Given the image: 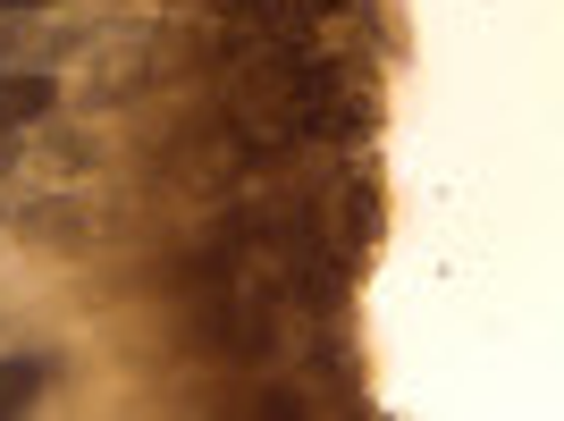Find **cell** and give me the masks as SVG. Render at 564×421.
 Listing matches in <instances>:
<instances>
[{
	"label": "cell",
	"mask_w": 564,
	"mask_h": 421,
	"mask_svg": "<svg viewBox=\"0 0 564 421\" xmlns=\"http://www.w3.org/2000/svg\"><path fill=\"white\" fill-rule=\"evenodd\" d=\"M51 101H59L51 76H0V127H34V118H51Z\"/></svg>",
	"instance_id": "1"
},
{
	"label": "cell",
	"mask_w": 564,
	"mask_h": 421,
	"mask_svg": "<svg viewBox=\"0 0 564 421\" xmlns=\"http://www.w3.org/2000/svg\"><path fill=\"white\" fill-rule=\"evenodd\" d=\"M9 9H51V0H9Z\"/></svg>",
	"instance_id": "3"
},
{
	"label": "cell",
	"mask_w": 564,
	"mask_h": 421,
	"mask_svg": "<svg viewBox=\"0 0 564 421\" xmlns=\"http://www.w3.org/2000/svg\"><path fill=\"white\" fill-rule=\"evenodd\" d=\"M43 388V363H0V413H25Z\"/></svg>",
	"instance_id": "2"
}]
</instances>
